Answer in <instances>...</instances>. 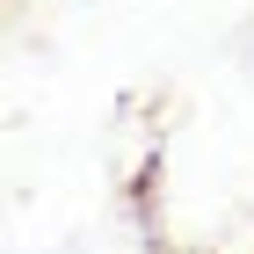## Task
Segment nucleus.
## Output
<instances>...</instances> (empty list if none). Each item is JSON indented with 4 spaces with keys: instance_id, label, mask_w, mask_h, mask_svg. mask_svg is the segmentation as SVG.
Segmentation results:
<instances>
[]
</instances>
